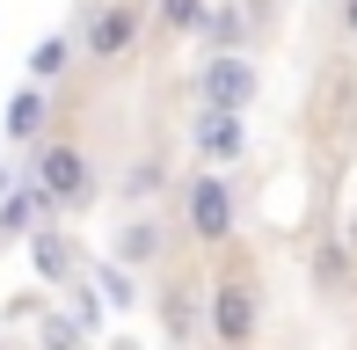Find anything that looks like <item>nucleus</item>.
<instances>
[{
	"instance_id": "13",
	"label": "nucleus",
	"mask_w": 357,
	"mask_h": 350,
	"mask_svg": "<svg viewBox=\"0 0 357 350\" xmlns=\"http://www.w3.org/2000/svg\"><path fill=\"white\" fill-rule=\"evenodd\" d=\"M29 73H37V81H52V73H66V37H44L37 52H29Z\"/></svg>"
},
{
	"instance_id": "16",
	"label": "nucleus",
	"mask_w": 357,
	"mask_h": 350,
	"mask_svg": "<svg viewBox=\"0 0 357 350\" xmlns=\"http://www.w3.org/2000/svg\"><path fill=\"white\" fill-rule=\"evenodd\" d=\"M8 183H15V175H8V168H0V190H8Z\"/></svg>"
},
{
	"instance_id": "7",
	"label": "nucleus",
	"mask_w": 357,
	"mask_h": 350,
	"mask_svg": "<svg viewBox=\"0 0 357 350\" xmlns=\"http://www.w3.org/2000/svg\"><path fill=\"white\" fill-rule=\"evenodd\" d=\"M255 328V299L241 292V284H219V336L234 343V336H248Z\"/></svg>"
},
{
	"instance_id": "4",
	"label": "nucleus",
	"mask_w": 357,
	"mask_h": 350,
	"mask_svg": "<svg viewBox=\"0 0 357 350\" xmlns=\"http://www.w3.org/2000/svg\"><path fill=\"white\" fill-rule=\"evenodd\" d=\"M37 190H44L52 204L88 197V161H80L73 146H44V161H37Z\"/></svg>"
},
{
	"instance_id": "8",
	"label": "nucleus",
	"mask_w": 357,
	"mask_h": 350,
	"mask_svg": "<svg viewBox=\"0 0 357 350\" xmlns=\"http://www.w3.org/2000/svg\"><path fill=\"white\" fill-rule=\"evenodd\" d=\"M0 124H8V139H37V132H44V95L22 88V95L8 102V117H0Z\"/></svg>"
},
{
	"instance_id": "17",
	"label": "nucleus",
	"mask_w": 357,
	"mask_h": 350,
	"mask_svg": "<svg viewBox=\"0 0 357 350\" xmlns=\"http://www.w3.org/2000/svg\"><path fill=\"white\" fill-rule=\"evenodd\" d=\"M350 29H357V0H350Z\"/></svg>"
},
{
	"instance_id": "1",
	"label": "nucleus",
	"mask_w": 357,
	"mask_h": 350,
	"mask_svg": "<svg viewBox=\"0 0 357 350\" xmlns=\"http://www.w3.org/2000/svg\"><path fill=\"white\" fill-rule=\"evenodd\" d=\"M197 88H204V102H219V109H248V102H255V66H248L241 52H212Z\"/></svg>"
},
{
	"instance_id": "3",
	"label": "nucleus",
	"mask_w": 357,
	"mask_h": 350,
	"mask_svg": "<svg viewBox=\"0 0 357 350\" xmlns=\"http://www.w3.org/2000/svg\"><path fill=\"white\" fill-rule=\"evenodd\" d=\"M197 153L204 161H241L248 153V124H241V109H219V102H204V117H197Z\"/></svg>"
},
{
	"instance_id": "9",
	"label": "nucleus",
	"mask_w": 357,
	"mask_h": 350,
	"mask_svg": "<svg viewBox=\"0 0 357 350\" xmlns=\"http://www.w3.org/2000/svg\"><path fill=\"white\" fill-rule=\"evenodd\" d=\"M153 256H160V227L153 219H132L117 234V263H153Z\"/></svg>"
},
{
	"instance_id": "12",
	"label": "nucleus",
	"mask_w": 357,
	"mask_h": 350,
	"mask_svg": "<svg viewBox=\"0 0 357 350\" xmlns=\"http://www.w3.org/2000/svg\"><path fill=\"white\" fill-rule=\"evenodd\" d=\"M204 37H212L219 52H234V44H241V15L234 8H204Z\"/></svg>"
},
{
	"instance_id": "6",
	"label": "nucleus",
	"mask_w": 357,
	"mask_h": 350,
	"mask_svg": "<svg viewBox=\"0 0 357 350\" xmlns=\"http://www.w3.org/2000/svg\"><path fill=\"white\" fill-rule=\"evenodd\" d=\"M44 204H52L44 190H15V183H8V190H0V234H22L29 219L44 212Z\"/></svg>"
},
{
	"instance_id": "18",
	"label": "nucleus",
	"mask_w": 357,
	"mask_h": 350,
	"mask_svg": "<svg viewBox=\"0 0 357 350\" xmlns=\"http://www.w3.org/2000/svg\"><path fill=\"white\" fill-rule=\"evenodd\" d=\"M350 248H357V227H350Z\"/></svg>"
},
{
	"instance_id": "14",
	"label": "nucleus",
	"mask_w": 357,
	"mask_h": 350,
	"mask_svg": "<svg viewBox=\"0 0 357 350\" xmlns=\"http://www.w3.org/2000/svg\"><path fill=\"white\" fill-rule=\"evenodd\" d=\"M168 29H204V0H160Z\"/></svg>"
},
{
	"instance_id": "15",
	"label": "nucleus",
	"mask_w": 357,
	"mask_h": 350,
	"mask_svg": "<svg viewBox=\"0 0 357 350\" xmlns=\"http://www.w3.org/2000/svg\"><path fill=\"white\" fill-rule=\"evenodd\" d=\"M146 190H160V168H132L124 175V197H146Z\"/></svg>"
},
{
	"instance_id": "11",
	"label": "nucleus",
	"mask_w": 357,
	"mask_h": 350,
	"mask_svg": "<svg viewBox=\"0 0 357 350\" xmlns=\"http://www.w3.org/2000/svg\"><path fill=\"white\" fill-rule=\"evenodd\" d=\"M29 256H37V270H44V277H66V270H73V256H66V248H59V234H29Z\"/></svg>"
},
{
	"instance_id": "10",
	"label": "nucleus",
	"mask_w": 357,
	"mask_h": 350,
	"mask_svg": "<svg viewBox=\"0 0 357 350\" xmlns=\"http://www.w3.org/2000/svg\"><path fill=\"white\" fill-rule=\"evenodd\" d=\"M95 292H102L109 307H132V299H139V277H132V263H102V270H95Z\"/></svg>"
},
{
	"instance_id": "5",
	"label": "nucleus",
	"mask_w": 357,
	"mask_h": 350,
	"mask_svg": "<svg viewBox=\"0 0 357 350\" xmlns=\"http://www.w3.org/2000/svg\"><path fill=\"white\" fill-rule=\"evenodd\" d=\"M132 37H139V15H132V8H102V15L88 22V52H95V59L132 52Z\"/></svg>"
},
{
	"instance_id": "2",
	"label": "nucleus",
	"mask_w": 357,
	"mask_h": 350,
	"mask_svg": "<svg viewBox=\"0 0 357 350\" xmlns=\"http://www.w3.org/2000/svg\"><path fill=\"white\" fill-rule=\"evenodd\" d=\"M183 204H190V234H197V241H226V234H234V197H226L219 175H197Z\"/></svg>"
}]
</instances>
